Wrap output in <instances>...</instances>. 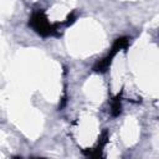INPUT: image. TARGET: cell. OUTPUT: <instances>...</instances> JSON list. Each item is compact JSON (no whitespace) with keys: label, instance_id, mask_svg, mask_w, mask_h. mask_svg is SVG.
<instances>
[{"label":"cell","instance_id":"obj_3","mask_svg":"<svg viewBox=\"0 0 159 159\" xmlns=\"http://www.w3.org/2000/svg\"><path fill=\"white\" fill-rule=\"evenodd\" d=\"M107 140H108V132L104 130L94 148L83 150V154L86 155V158L87 159H103V148L107 144Z\"/></svg>","mask_w":159,"mask_h":159},{"label":"cell","instance_id":"obj_6","mask_svg":"<svg viewBox=\"0 0 159 159\" xmlns=\"http://www.w3.org/2000/svg\"><path fill=\"white\" fill-rule=\"evenodd\" d=\"M35 159H43V158H35Z\"/></svg>","mask_w":159,"mask_h":159},{"label":"cell","instance_id":"obj_2","mask_svg":"<svg viewBox=\"0 0 159 159\" xmlns=\"http://www.w3.org/2000/svg\"><path fill=\"white\" fill-rule=\"evenodd\" d=\"M128 43H129V39H128V37H125V36L118 37V39L113 42V45H112L109 52L107 53V56H104L102 60H99V61L94 65L93 70H94L96 72H101V73L106 72V71L109 68V66H111L113 58L116 57V55H117L120 50L125 48V47L128 46Z\"/></svg>","mask_w":159,"mask_h":159},{"label":"cell","instance_id":"obj_4","mask_svg":"<svg viewBox=\"0 0 159 159\" xmlns=\"http://www.w3.org/2000/svg\"><path fill=\"white\" fill-rule=\"evenodd\" d=\"M122 112V104H120V97L119 94L112 101V104H111V113L113 117H117L119 116Z\"/></svg>","mask_w":159,"mask_h":159},{"label":"cell","instance_id":"obj_5","mask_svg":"<svg viewBox=\"0 0 159 159\" xmlns=\"http://www.w3.org/2000/svg\"><path fill=\"white\" fill-rule=\"evenodd\" d=\"M12 159H22V158H20V157H14Z\"/></svg>","mask_w":159,"mask_h":159},{"label":"cell","instance_id":"obj_1","mask_svg":"<svg viewBox=\"0 0 159 159\" xmlns=\"http://www.w3.org/2000/svg\"><path fill=\"white\" fill-rule=\"evenodd\" d=\"M29 26H31L35 32H37L43 37L56 35V30H57L56 26L48 21L47 16L42 10H36L32 12L29 20Z\"/></svg>","mask_w":159,"mask_h":159}]
</instances>
